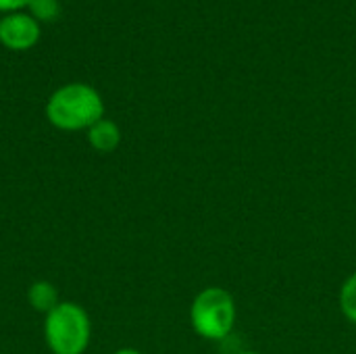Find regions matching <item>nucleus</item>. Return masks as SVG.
I'll return each mask as SVG.
<instances>
[{
    "instance_id": "nucleus-1",
    "label": "nucleus",
    "mask_w": 356,
    "mask_h": 354,
    "mask_svg": "<svg viewBox=\"0 0 356 354\" xmlns=\"http://www.w3.org/2000/svg\"><path fill=\"white\" fill-rule=\"evenodd\" d=\"M102 113L104 104L100 94L86 83H69L58 88L46 104L48 121L65 131L90 129L102 119Z\"/></svg>"
},
{
    "instance_id": "nucleus-2",
    "label": "nucleus",
    "mask_w": 356,
    "mask_h": 354,
    "mask_svg": "<svg viewBox=\"0 0 356 354\" xmlns=\"http://www.w3.org/2000/svg\"><path fill=\"white\" fill-rule=\"evenodd\" d=\"M236 317L238 309L234 296L219 286H211L198 292L190 307V323L194 332L200 338L213 342H219L232 334Z\"/></svg>"
},
{
    "instance_id": "nucleus-3",
    "label": "nucleus",
    "mask_w": 356,
    "mask_h": 354,
    "mask_svg": "<svg viewBox=\"0 0 356 354\" xmlns=\"http://www.w3.org/2000/svg\"><path fill=\"white\" fill-rule=\"evenodd\" d=\"M90 317L75 303H58L46 313L44 336L52 354H83L90 344Z\"/></svg>"
},
{
    "instance_id": "nucleus-4",
    "label": "nucleus",
    "mask_w": 356,
    "mask_h": 354,
    "mask_svg": "<svg viewBox=\"0 0 356 354\" xmlns=\"http://www.w3.org/2000/svg\"><path fill=\"white\" fill-rule=\"evenodd\" d=\"M40 38V27L33 17L15 13L0 21V42L10 50H27Z\"/></svg>"
},
{
    "instance_id": "nucleus-5",
    "label": "nucleus",
    "mask_w": 356,
    "mask_h": 354,
    "mask_svg": "<svg viewBox=\"0 0 356 354\" xmlns=\"http://www.w3.org/2000/svg\"><path fill=\"white\" fill-rule=\"evenodd\" d=\"M88 140L92 144L94 150L98 152H113L119 142H121V131L119 127L113 123V121H106V119H100L98 123H94L88 131Z\"/></svg>"
},
{
    "instance_id": "nucleus-6",
    "label": "nucleus",
    "mask_w": 356,
    "mask_h": 354,
    "mask_svg": "<svg viewBox=\"0 0 356 354\" xmlns=\"http://www.w3.org/2000/svg\"><path fill=\"white\" fill-rule=\"evenodd\" d=\"M29 305L40 313H50L58 305V292L50 282H35L27 292Z\"/></svg>"
},
{
    "instance_id": "nucleus-7",
    "label": "nucleus",
    "mask_w": 356,
    "mask_h": 354,
    "mask_svg": "<svg viewBox=\"0 0 356 354\" xmlns=\"http://www.w3.org/2000/svg\"><path fill=\"white\" fill-rule=\"evenodd\" d=\"M340 311L350 323L356 325V273L348 275L340 288Z\"/></svg>"
},
{
    "instance_id": "nucleus-8",
    "label": "nucleus",
    "mask_w": 356,
    "mask_h": 354,
    "mask_svg": "<svg viewBox=\"0 0 356 354\" xmlns=\"http://www.w3.org/2000/svg\"><path fill=\"white\" fill-rule=\"evenodd\" d=\"M31 15L38 19H54L58 15V2L56 0H31L29 2Z\"/></svg>"
},
{
    "instance_id": "nucleus-9",
    "label": "nucleus",
    "mask_w": 356,
    "mask_h": 354,
    "mask_svg": "<svg viewBox=\"0 0 356 354\" xmlns=\"http://www.w3.org/2000/svg\"><path fill=\"white\" fill-rule=\"evenodd\" d=\"M31 0H0V10H15V8H23L29 6Z\"/></svg>"
},
{
    "instance_id": "nucleus-10",
    "label": "nucleus",
    "mask_w": 356,
    "mask_h": 354,
    "mask_svg": "<svg viewBox=\"0 0 356 354\" xmlns=\"http://www.w3.org/2000/svg\"><path fill=\"white\" fill-rule=\"evenodd\" d=\"M115 354H142L140 351H136V348H121V351H117Z\"/></svg>"
},
{
    "instance_id": "nucleus-11",
    "label": "nucleus",
    "mask_w": 356,
    "mask_h": 354,
    "mask_svg": "<svg viewBox=\"0 0 356 354\" xmlns=\"http://www.w3.org/2000/svg\"><path fill=\"white\" fill-rule=\"evenodd\" d=\"M240 354H261V353H254V351H244V353Z\"/></svg>"
}]
</instances>
